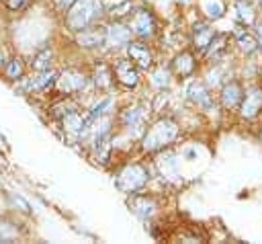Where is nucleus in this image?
Instances as JSON below:
<instances>
[{
	"label": "nucleus",
	"mask_w": 262,
	"mask_h": 244,
	"mask_svg": "<svg viewBox=\"0 0 262 244\" xmlns=\"http://www.w3.org/2000/svg\"><path fill=\"white\" fill-rule=\"evenodd\" d=\"M178 133H180V125L170 117H162L145 129V133L141 137V150L147 154L160 152V150L168 148L178 137Z\"/></svg>",
	"instance_id": "1"
},
{
	"label": "nucleus",
	"mask_w": 262,
	"mask_h": 244,
	"mask_svg": "<svg viewBox=\"0 0 262 244\" xmlns=\"http://www.w3.org/2000/svg\"><path fill=\"white\" fill-rule=\"evenodd\" d=\"M113 182H115V187H117L121 193L133 195V193L141 191V189L149 182V170H147V166H143L141 162L125 164V166H121V168L115 172Z\"/></svg>",
	"instance_id": "2"
},
{
	"label": "nucleus",
	"mask_w": 262,
	"mask_h": 244,
	"mask_svg": "<svg viewBox=\"0 0 262 244\" xmlns=\"http://www.w3.org/2000/svg\"><path fill=\"white\" fill-rule=\"evenodd\" d=\"M102 14L100 0H78L68 12H66V27L72 33H78L86 29L88 25L96 23Z\"/></svg>",
	"instance_id": "3"
},
{
	"label": "nucleus",
	"mask_w": 262,
	"mask_h": 244,
	"mask_svg": "<svg viewBox=\"0 0 262 244\" xmlns=\"http://www.w3.org/2000/svg\"><path fill=\"white\" fill-rule=\"evenodd\" d=\"M129 18H131L129 21V29L137 39L149 41V39H154L158 35V18L149 8L137 6Z\"/></svg>",
	"instance_id": "4"
},
{
	"label": "nucleus",
	"mask_w": 262,
	"mask_h": 244,
	"mask_svg": "<svg viewBox=\"0 0 262 244\" xmlns=\"http://www.w3.org/2000/svg\"><path fill=\"white\" fill-rule=\"evenodd\" d=\"M90 76L78 68H66L63 72H57V78H55V86L53 90L59 94V96H72V94H78L86 88Z\"/></svg>",
	"instance_id": "5"
},
{
	"label": "nucleus",
	"mask_w": 262,
	"mask_h": 244,
	"mask_svg": "<svg viewBox=\"0 0 262 244\" xmlns=\"http://www.w3.org/2000/svg\"><path fill=\"white\" fill-rule=\"evenodd\" d=\"M113 76H115V82L119 84V86H123V88H137V84H139V68L131 62V59H127V57H119V59H115L113 64Z\"/></svg>",
	"instance_id": "6"
},
{
	"label": "nucleus",
	"mask_w": 262,
	"mask_h": 244,
	"mask_svg": "<svg viewBox=\"0 0 262 244\" xmlns=\"http://www.w3.org/2000/svg\"><path fill=\"white\" fill-rule=\"evenodd\" d=\"M213 37H215V29H213V25L207 18L192 23V27H190V45H192L194 53L205 55V51L211 45Z\"/></svg>",
	"instance_id": "7"
},
{
	"label": "nucleus",
	"mask_w": 262,
	"mask_h": 244,
	"mask_svg": "<svg viewBox=\"0 0 262 244\" xmlns=\"http://www.w3.org/2000/svg\"><path fill=\"white\" fill-rule=\"evenodd\" d=\"M125 53H127V59H131L139 70H151L154 68V51L145 41H141V39L129 41L125 45Z\"/></svg>",
	"instance_id": "8"
},
{
	"label": "nucleus",
	"mask_w": 262,
	"mask_h": 244,
	"mask_svg": "<svg viewBox=\"0 0 262 244\" xmlns=\"http://www.w3.org/2000/svg\"><path fill=\"white\" fill-rule=\"evenodd\" d=\"M104 37H106V25L92 23L76 33V45H80L82 49H98L104 45Z\"/></svg>",
	"instance_id": "9"
},
{
	"label": "nucleus",
	"mask_w": 262,
	"mask_h": 244,
	"mask_svg": "<svg viewBox=\"0 0 262 244\" xmlns=\"http://www.w3.org/2000/svg\"><path fill=\"white\" fill-rule=\"evenodd\" d=\"M244 94H246V90L239 80H227V82H223V86L219 90V103L225 111H237L244 100Z\"/></svg>",
	"instance_id": "10"
},
{
	"label": "nucleus",
	"mask_w": 262,
	"mask_h": 244,
	"mask_svg": "<svg viewBox=\"0 0 262 244\" xmlns=\"http://www.w3.org/2000/svg\"><path fill=\"white\" fill-rule=\"evenodd\" d=\"M170 70H172V74L176 78H190V76H194V72H196V53L192 49H182L170 62Z\"/></svg>",
	"instance_id": "11"
},
{
	"label": "nucleus",
	"mask_w": 262,
	"mask_h": 244,
	"mask_svg": "<svg viewBox=\"0 0 262 244\" xmlns=\"http://www.w3.org/2000/svg\"><path fill=\"white\" fill-rule=\"evenodd\" d=\"M133 33L129 29V25H123L121 21H113L111 25H106V37H104V45L108 49H121L131 41Z\"/></svg>",
	"instance_id": "12"
},
{
	"label": "nucleus",
	"mask_w": 262,
	"mask_h": 244,
	"mask_svg": "<svg viewBox=\"0 0 262 244\" xmlns=\"http://www.w3.org/2000/svg\"><path fill=\"white\" fill-rule=\"evenodd\" d=\"M186 96L190 103H194L199 109L203 111H211L215 107V100H213V94H211V88L201 82V80H192L188 86H186Z\"/></svg>",
	"instance_id": "13"
},
{
	"label": "nucleus",
	"mask_w": 262,
	"mask_h": 244,
	"mask_svg": "<svg viewBox=\"0 0 262 244\" xmlns=\"http://www.w3.org/2000/svg\"><path fill=\"white\" fill-rule=\"evenodd\" d=\"M129 207H131L133 213L139 215L141 219H151V217L156 215V211H158V203H156V199H154L151 195H147V193H139V191L131 195V199H129Z\"/></svg>",
	"instance_id": "14"
},
{
	"label": "nucleus",
	"mask_w": 262,
	"mask_h": 244,
	"mask_svg": "<svg viewBox=\"0 0 262 244\" xmlns=\"http://www.w3.org/2000/svg\"><path fill=\"white\" fill-rule=\"evenodd\" d=\"M237 111H239L242 119H254L262 111V86H252L244 94V100Z\"/></svg>",
	"instance_id": "15"
},
{
	"label": "nucleus",
	"mask_w": 262,
	"mask_h": 244,
	"mask_svg": "<svg viewBox=\"0 0 262 244\" xmlns=\"http://www.w3.org/2000/svg\"><path fill=\"white\" fill-rule=\"evenodd\" d=\"M229 47H231L229 35H227V33H215V37H213L211 45L207 47L205 55H207L209 62L219 64V62H223V59L229 55Z\"/></svg>",
	"instance_id": "16"
},
{
	"label": "nucleus",
	"mask_w": 262,
	"mask_h": 244,
	"mask_svg": "<svg viewBox=\"0 0 262 244\" xmlns=\"http://www.w3.org/2000/svg\"><path fill=\"white\" fill-rule=\"evenodd\" d=\"M248 27L246 25H237L233 29V39H235V47L244 53V55H252L260 49V43H258V37H254L250 31H246Z\"/></svg>",
	"instance_id": "17"
},
{
	"label": "nucleus",
	"mask_w": 262,
	"mask_h": 244,
	"mask_svg": "<svg viewBox=\"0 0 262 244\" xmlns=\"http://www.w3.org/2000/svg\"><path fill=\"white\" fill-rule=\"evenodd\" d=\"M61 125H63V131H66V133L76 135V137L84 135V133L90 129V125H88V121H86V115H82L80 111L68 113V115L61 119Z\"/></svg>",
	"instance_id": "18"
},
{
	"label": "nucleus",
	"mask_w": 262,
	"mask_h": 244,
	"mask_svg": "<svg viewBox=\"0 0 262 244\" xmlns=\"http://www.w3.org/2000/svg\"><path fill=\"white\" fill-rule=\"evenodd\" d=\"M94 86L98 90H108L113 84H115V76H113V66H108L106 62H96L94 64V70L90 74Z\"/></svg>",
	"instance_id": "19"
},
{
	"label": "nucleus",
	"mask_w": 262,
	"mask_h": 244,
	"mask_svg": "<svg viewBox=\"0 0 262 244\" xmlns=\"http://www.w3.org/2000/svg\"><path fill=\"white\" fill-rule=\"evenodd\" d=\"M55 78H57V72L53 68L45 70V72H37V76L29 80L27 90H31V92H47L49 88L55 86Z\"/></svg>",
	"instance_id": "20"
},
{
	"label": "nucleus",
	"mask_w": 262,
	"mask_h": 244,
	"mask_svg": "<svg viewBox=\"0 0 262 244\" xmlns=\"http://www.w3.org/2000/svg\"><path fill=\"white\" fill-rule=\"evenodd\" d=\"M160 152H162V154H160V158L156 160V164H158V168H160V174L166 176V178L178 176V162H176V156H174L168 148H164V150H160Z\"/></svg>",
	"instance_id": "21"
},
{
	"label": "nucleus",
	"mask_w": 262,
	"mask_h": 244,
	"mask_svg": "<svg viewBox=\"0 0 262 244\" xmlns=\"http://www.w3.org/2000/svg\"><path fill=\"white\" fill-rule=\"evenodd\" d=\"M233 10H235L237 23H242L246 27L256 25V8L250 0H233Z\"/></svg>",
	"instance_id": "22"
},
{
	"label": "nucleus",
	"mask_w": 262,
	"mask_h": 244,
	"mask_svg": "<svg viewBox=\"0 0 262 244\" xmlns=\"http://www.w3.org/2000/svg\"><path fill=\"white\" fill-rule=\"evenodd\" d=\"M2 72H4V78H6V80H10V82L20 80V78L25 76V72H27L23 57H18V55L8 57V59L4 62V66H2Z\"/></svg>",
	"instance_id": "23"
},
{
	"label": "nucleus",
	"mask_w": 262,
	"mask_h": 244,
	"mask_svg": "<svg viewBox=\"0 0 262 244\" xmlns=\"http://www.w3.org/2000/svg\"><path fill=\"white\" fill-rule=\"evenodd\" d=\"M199 8L207 21H219L225 16L223 0H199Z\"/></svg>",
	"instance_id": "24"
},
{
	"label": "nucleus",
	"mask_w": 262,
	"mask_h": 244,
	"mask_svg": "<svg viewBox=\"0 0 262 244\" xmlns=\"http://www.w3.org/2000/svg\"><path fill=\"white\" fill-rule=\"evenodd\" d=\"M31 68H33L35 72H45V70H51V68H53V47H51V45L41 47V49H39V51L33 55Z\"/></svg>",
	"instance_id": "25"
},
{
	"label": "nucleus",
	"mask_w": 262,
	"mask_h": 244,
	"mask_svg": "<svg viewBox=\"0 0 262 244\" xmlns=\"http://www.w3.org/2000/svg\"><path fill=\"white\" fill-rule=\"evenodd\" d=\"M119 121H121V125H123V127H127V129H131V127L141 129V125H143V111H141V107L133 105V107H129V109L121 111Z\"/></svg>",
	"instance_id": "26"
},
{
	"label": "nucleus",
	"mask_w": 262,
	"mask_h": 244,
	"mask_svg": "<svg viewBox=\"0 0 262 244\" xmlns=\"http://www.w3.org/2000/svg\"><path fill=\"white\" fill-rule=\"evenodd\" d=\"M149 72H151V86H156V88H160V90H164V88H168V86H170L172 76H174L170 68L158 66V68H151Z\"/></svg>",
	"instance_id": "27"
},
{
	"label": "nucleus",
	"mask_w": 262,
	"mask_h": 244,
	"mask_svg": "<svg viewBox=\"0 0 262 244\" xmlns=\"http://www.w3.org/2000/svg\"><path fill=\"white\" fill-rule=\"evenodd\" d=\"M111 105H113V96H104V98H100L90 111H88V115H86V121H88V125L92 127L96 121H100L102 117H104V113L111 109Z\"/></svg>",
	"instance_id": "28"
},
{
	"label": "nucleus",
	"mask_w": 262,
	"mask_h": 244,
	"mask_svg": "<svg viewBox=\"0 0 262 244\" xmlns=\"http://www.w3.org/2000/svg\"><path fill=\"white\" fill-rule=\"evenodd\" d=\"M135 8L137 6L133 4V0H123V2H119V4H115V6L108 8V18L111 21H123V18L131 16Z\"/></svg>",
	"instance_id": "29"
},
{
	"label": "nucleus",
	"mask_w": 262,
	"mask_h": 244,
	"mask_svg": "<svg viewBox=\"0 0 262 244\" xmlns=\"http://www.w3.org/2000/svg\"><path fill=\"white\" fill-rule=\"evenodd\" d=\"M16 236H18L16 226L6 221L4 217H0V242H12V240H16Z\"/></svg>",
	"instance_id": "30"
},
{
	"label": "nucleus",
	"mask_w": 262,
	"mask_h": 244,
	"mask_svg": "<svg viewBox=\"0 0 262 244\" xmlns=\"http://www.w3.org/2000/svg\"><path fill=\"white\" fill-rule=\"evenodd\" d=\"M6 2V8L10 12H20V10H27L31 6V0H4Z\"/></svg>",
	"instance_id": "31"
},
{
	"label": "nucleus",
	"mask_w": 262,
	"mask_h": 244,
	"mask_svg": "<svg viewBox=\"0 0 262 244\" xmlns=\"http://www.w3.org/2000/svg\"><path fill=\"white\" fill-rule=\"evenodd\" d=\"M8 201H10V203H12L14 207L18 205L23 213H31V205H29V203H27V201H25L23 197H18V195H12V193H10V195H8Z\"/></svg>",
	"instance_id": "32"
},
{
	"label": "nucleus",
	"mask_w": 262,
	"mask_h": 244,
	"mask_svg": "<svg viewBox=\"0 0 262 244\" xmlns=\"http://www.w3.org/2000/svg\"><path fill=\"white\" fill-rule=\"evenodd\" d=\"M76 2H78V0H51L53 8H55L57 12H63V14H66V12H68Z\"/></svg>",
	"instance_id": "33"
},
{
	"label": "nucleus",
	"mask_w": 262,
	"mask_h": 244,
	"mask_svg": "<svg viewBox=\"0 0 262 244\" xmlns=\"http://www.w3.org/2000/svg\"><path fill=\"white\" fill-rule=\"evenodd\" d=\"M258 43H260V49H262V25H258Z\"/></svg>",
	"instance_id": "34"
},
{
	"label": "nucleus",
	"mask_w": 262,
	"mask_h": 244,
	"mask_svg": "<svg viewBox=\"0 0 262 244\" xmlns=\"http://www.w3.org/2000/svg\"><path fill=\"white\" fill-rule=\"evenodd\" d=\"M4 62H6V59H4V55H2V51H0V68L4 66Z\"/></svg>",
	"instance_id": "35"
},
{
	"label": "nucleus",
	"mask_w": 262,
	"mask_h": 244,
	"mask_svg": "<svg viewBox=\"0 0 262 244\" xmlns=\"http://www.w3.org/2000/svg\"><path fill=\"white\" fill-rule=\"evenodd\" d=\"M258 6H260V10H262V0H258Z\"/></svg>",
	"instance_id": "36"
},
{
	"label": "nucleus",
	"mask_w": 262,
	"mask_h": 244,
	"mask_svg": "<svg viewBox=\"0 0 262 244\" xmlns=\"http://www.w3.org/2000/svg\"><path fill=\"white\" fill-rule=\"evenodd\" d=\"M260 78H262V66H260Z\"/></svg>",
	"instance_id": "37"
},
{
	"label": "nucleus",
	"mask_w": 262,
	"mask_h": 244,
	"mask_svg": "<svg viewBox=\"0 0 262 244\" xmlns=\"http://www.w3.org/2000/svg\"><path fill=\"white\" fill-rule=\"evenodd\" d=\"M260 141H262V131H260Z\"/></svg>",
	"instance_id": "38"
},
{
	"label": "nucleus",
	"mask_w": 262,
	"mask_h": 244,
	"mask_svg": "<svg viewBox=\"0 0 262 244\" xmlns=\"http://www.w3.org/2000/svg\"><path fill=\"white\" fill-rule=\"evenodd\" d=\"M100 2H102V0H100Z\"/></svg>",
	"instance_id": "39"
}]
</instances>
